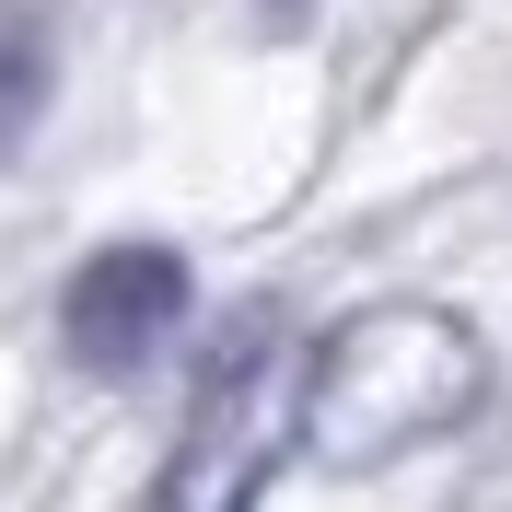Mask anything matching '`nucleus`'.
Instances as JSON below:
<instances>
[{
	"label": "nucleus",
	"mask_w": 512,
	"mask_h": 512,
	"mask_svg": "<svg viewBox=\"0 0 512 512\" xmlns=\"http://www.w3.org/2000/svg\"><path fill=\"white\" fill-rule=\"evenodd\" d=\"M175 315H187V256L175 245H105L59 291V350L82 373H140L175 338Z\"/></svg>",
	"instance_id": "3"
},
{
	"label": "nucleus",
	"mask_w": 512,
	"mask_h": 512,
	"mask_svg": "<svg viewBox=\"0 0 512 512\" xmlns=\"http://www.w3.org/2000/svg\"><path fill=\"white\" fill-rule=\"evenodd\" d=\"M291 408H303V350H268V338L222 350L140 512H256L268 466L291 454Z\"/></svg>",
	"instance_id": "2"
},
{
	"label": "nucleus",
	"mask_w": 512,
	"mask_h": 512,
	"mask_svg": "<svg viewBox=\"0 0 512 512\" xmlns=\"http://www.w3.org/2000/svg\"><path fill=\"white\" fill-rule=\"evenodd\" d=\"M489 396V350L478 326L443 315V303H361L303 350V408H291V443L338 466V478H373L396 454L466 431Z\"/></svg>",
	"instance_id": "1"
},
{
	"label": "nucleus",
	"mask_w": 512,
	"mask_h": 512,
	"mask_svg": "<svg viewBox=\"0 0 512 512\" xmlns=\"http://www.w3.org/2000/svg\"><path fill=\"white\" fill-rule=\"evenodd\" d=\"M280 12H291V0H280Z\"/></svg>",
	"instance_id": "4"
}]
</instances>
